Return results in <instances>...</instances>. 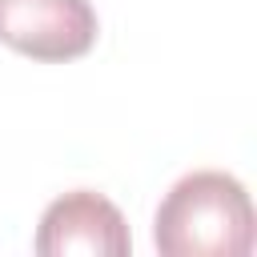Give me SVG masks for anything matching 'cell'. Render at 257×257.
<instances>
[{
	"label": "cell",
	"mask_w": 257,
	"mask_h": 257,
	"mask_svg": "<svg viewBox=\"0 0 257 257\" xmlns=\"http://www.w3.org/2000/svg\"><path fill=\"white\" fill-rule=\"evenodd\" d=\"M153 245L165 257H245L253 253L249 189L221 169L181 177L157 205Z\"/></svg>",
	"instance_id": "6da1fadb"
},
{
	"label": "cell",
	"mask_w": 257,
	"mask_h": 257,
	"mask_svg": "<svg viewBox=\"0 0 257 257\" xmlns=\"http://www.w3.org/2000/svg\"><path fill=\"white\" fill-rule=\"evenodd\" d=\"M88 0H0V44L32 60H76L96 44Z\"/></svg>",
	"instance_id": "7a4b0ae2"
},
{
	"label": "cell",
	"mask_w": 257,
	"mask_h": 257,
	"mask_svg": "<svg viewBox=\"0 0 257 257\" xmlns=\"http://www.w3.org/2000/svg\"><path fill=\"white\" fill-rule=\"evenodd\" d=\"M32 249L40 257H68V253L124 257L133 249V237H128L120 209L108 197H100L92 189H76V193L56 197L44 209Z\"/></svg>",
	"instance_id": "3957f363"
}]
</instances>
